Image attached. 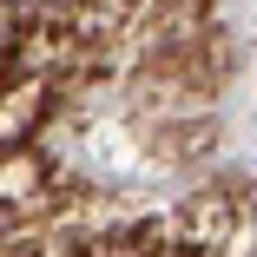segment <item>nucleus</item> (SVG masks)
Listing matches in <instances>:
<instances>
[{
    "instance_id": "1",
    "label": "nucleus",
    "mask_w": 257,
    "mask_h": 257,
    "mask_svg": "<svg viewBox=\"0 0 257 257\" xmlns=\"http://www.w3.org/2000/svg\"><path fill=\"white\" fill-rule=\"evenodd\" d=\"M7 33H14V14L0 7V53H7Z\"/></svg>"
}]
</instances>
